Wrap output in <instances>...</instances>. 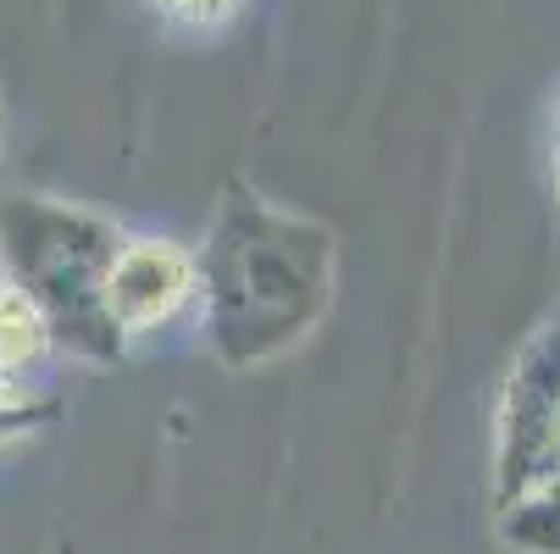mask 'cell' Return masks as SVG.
<instances>
[{
  "instance_id": "cell-1",
  "label": "cell",
  "mask_w": 560,
  "mask_h": 554,
  "mask_svg": "<svg viewBox=\"0 0 560 554\" xmlns=\"http://www.w3.org/2000/svg\"><path fill=\"white\" fill-rule=\"evenodd\" d=\"M334 227L233 178L195 250V322L217 366L256 372L294 355L334 316Z\"/></svg>"
},
{
  "instance_id": "cell-2",
  "label": "cell",
  "mask_w": 560,
  "mask_h": 554,
  "mask_svg": "<svg viewBox=\"0 0 560 554\" xmlns=\"http://www.w3.org/2000/svg\"><path fill=\"white\" fill-rule=\"evenodd\" d=\"M122 227L90 205L18 195L0 205V278L18 283L45 316L50 344L84 366H117L128 339L106 316V272Z\"/></svg>"
},
{
  "instance_id": "cell-3",
  "label": "cell",
  "mask_w": 560,
  "mask_h": 554,
  "mask_svg": "<svg viewBox=\"0 0 560 554\" xmlns=\"http://www.w3.org/2000/svg\"><path fill=\"white\" fill-rule=\"evenodd\" d=\"M184 310H195V250L155 233H122V245L106 272V316L133 344L173 328Z\"/></svg>"
},
{
  "instance_id": "cell-4",
  "label": "cell",
  "mask_w": 560,
  "mask_h": 554,
  "mask_svg": "<svg viewBox=\"0 0 560 554\" xmlns=\"http://www.w3.org/2000/svg\"><path fill=\"white\" fill-rule=\"evenodd\" d=\"M50 328L34 310V299L0 278V382H18V372H34L50 355Z\"/></svg>"
},
{
  "instance_id": "cell-5",
  "label": "cell",
  "mask_w": 560,
  "mask_h": 554,
  "mask_svg": "<svg viewBox=\"0 0 560 554\" xmlns=\"http://www.w3.org/2000/svg\"><path fill=\"white\" fill-rule=\"evenodd\" d=\"M61 416L56 393H23L18 382H0V455L28 444L34 433H45Z\"/></svg>"
},
{
  "instance_id": "cell-6",
  "label": "cell",
  "mask_w": 560,
  "mask_h": 554,
  "mask_svg": "<svg viewBox=\"0 0 560 554\" xmlns=\"http://www.w3.org/2000/svg\"><path fill=\"white\" fill-rule=\"evenodd\" d=\"M144 7L155 12V17H167V23H178V28H228L238 12L250 7V0H144Z\"/></svg>"
},
{
  "instance_id": "cell-7",
  "label": "cell",
  "mask_w": 560,
  "mask_h": 554,
  "mask_svg": "<svg viewBox=\"0 0 560 554\" xmlns=\"http://www.w3.org/2000/svg\"><path fill=\"white\" fill-rule=\"evenodd\" d=\"M555 184H560V139H555Z\"/></svg>"
},
{
  "instance_id": "cell-8",
  "label": "cell",
  "mask_w": 560,
  "mask_h": 554,
  "mask_svg": "<svg viewBox=\"0 0 560 554\" xmlns=\"http://www.w3.org/2000/svg\"><path fill=\"white\" fill-rule=\"evenodd\" d=\"M0 150H7V117H0Z\"/></svg>"
}]
</instances>
